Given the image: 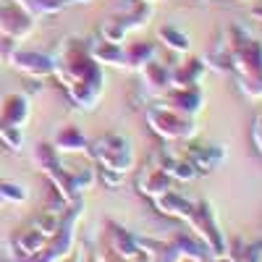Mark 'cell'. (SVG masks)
Returning <instances> with one entry per match:
<instances>
[{
    "instance_id": "cell-11",
    "label": "cell",
    "mask_w": 262,
    "mask_h": 262,
    "mask_svg": "<svg viewBox=\"0 0 262 262\" xmlns=\"http://www.w3.org/2000/svg\"><path fill=\"white\" fill-rule=\"evenodd\" d=\"M170 176L165 173V168H160V165H147L144 170H142V179H139V186H142V191H147V194H165V191H170Z\"/></svg>"
},
{
    "instance_id": "cell-12",
    "label": "cell",
    "mask_w": 262,
    "mask_h": 262,
    "mask_svg": "<svg viewBox=\"0 0 262 262\" xmlns=\"http://www.w3.org/2000/svg\"><path fill=\"white\" fill-rule=\"evenodd\" d=\"M155 58H158V48L152 42H131V45H126V69L139 71L142 66H147Z\"/></svg>"
},
{
    "instance_id": "cell-9",
    "label": "cell",
    "mask_w": 262,
    "mask_h": 262,
    "mask_svg": "<svg viewBox=\"0 0 262 262\" xmlns=\"http://www.w3.org/2000/svg\"><path fill=\"white\" fill-rule=\"evenodd\" d=\"M223 155H226V152L217 147V144H191L186 160H189L196 170H212Z\"/></svg>"
},
{
    "instance_id": "cell-8",
    "label": "cell",
    "mask_w": 262,
    "mask_h": 262,
    "mask_svg": "<svg viewBox=\"0 0 262 262\" xmlns=\"http://www.w3.org/2000/svg\"><path fill=\"white\" fill-rule=\"evenodd\" d=\"M95 60L102 66H118V69H126V45H121V42H107V39H97L90 45Z\"/></svg>"
},
{
    "instance_id": "cell-5",
    "label": "cell",
    "mask_w": 262,
    "mask_h": 262,
    "mask_svg": "<svg viewBox=\"0 0 262 262\" xmlns=\"http://www.w3.org/2000/svg\"><path fill=\"white\" fill-rule=\"evenodd\" d=\"M149 16H152V3H134L126 13H118L113 18H107L105 24L100 27V37L107 39V42H121L123 45V37L131 29L144 27Z\"/></svg>"
},
{
    "instance_id": "cell-13",
    "label": "cell",
    "mask_w": 262,
    "mask_h": 262,
    "mask_svg": "<svg viewBox=\"0 0 262 262\" xmlns=\"http://www.w3.org/2000/svg\"><path fill=\"white\" fill-rule=\"evenodd\" d=\"M55 144H58V149H69V152H76V149L81 152L84 147H90V144H86V139H84V134H81L76 126H63L58 139H55Z\"/></svg>"
},
{
    "instance_id": "cell-14",
    "label": "cell",
    "mask_w": 262,
    "mask_h": 262,
    "mask_svg": "<svg viewBox=\"0 0 262 262\" xmlns=\"http://www.w3.org/2000/svg\"><path fill=\"white\" fill-rule=\"evenodd\" d=\"M160 39L165 42L170 50H179V53H186V50H189V37H186L176 24H165V27L160 29Z\"/></svg>"
},
{
    "instance_id": "cell-3",
    "label": "cell",
    "mask_w": 262,
    "mask_h": 262,
    "mask_svg": "<svg viewBox=\"0 0 262 262\" xmlns=\"http://www.w3.org/2000/svg\"><path fill=\"white\" fill-rule=\"evenodd\" d=\"M147 123L165 142H189L196 134L194 118H189V116H184L179 111H173V107H168L163 100L152 102L147 107Z\"/></svg>"
},
{
    "instance_id": "cell-4",
    "label": "cell",
    "mask_w": 262,
    "mask_h": 262,
    "mask_svg": "<svg viewBox=\"0 0 262 262\" xmlns=\"http://www.w3.org/2000/svg\"><path fill=\"white\" fill-rule=\"evenodd\" d=\"M92 158L100 163V170H113V173H126L134 165V149L128 139L121 134H102L90 144Z\"/></svg>"
},
{
    "instance_id": "cell-16",
    "label": "cell",
    "mask_w": 262,
    "mask_h": 262,
    "mask_svg": "<svg viewBox=\"0 0 262 262\" xmlns=\"http://www.w3.org/2000/svg\"><path fill=\"white\" fill-rule=\"evenodd\" d=\"M137 3H152V0H137Z\"/></svg>"
},
{
    "instance_id": "cell-1",
    "label": "cell",
    "mask_w": 262,
    "mask_h": 262,
    "mask_svg": "<svg viewBox=\"0 0 262 262\" xmlns=\"http://www.w3.org/2000/svg\"><path fill=\"white\" fill-rule=\"evenodd\" d=\"M205 63L221 74H231L247 97H262V42L249 37L242 27H231L223 42L207 53Z\"/></svg>"
},
{
    "instance_id": "cell-7",
    "label": "cell",
    "mask_w": 262,
    "mask_h": 262,
    "mask_svg": "<svg viewBox=\"0 0 262 262\" xmlns=\"http://www.w3.org/2000/svg\"><path fill=\"white\" fill-rule=\"evenodd\" d=\"M160 100L168 107H173V111H179L189 118H194L205 107V95L200 86H170L165 92V97H160Z\"/></svg>"
},
{
    "instance_id": "cell-6",
    "label": "cell",
    "mask_w": 262,
    "mask_h": 262,
    "mask_svg": "<svg viewBox=\"0 0 262 262\" xmlns=\"http://www.w3.org/2000/svg\"><path fill=\"white\" fill-rule=\"evenodd\" d=\"M139 79H142V90L149 95V97H165V92L173 86V71L168 69L165 63H160L158 58L149 60L147 66L139 69Z\"/></svg>"
},
{
    "instance_id": "cell-2",
    "label": "cell",
    "mask_w": 262,
    "mask_h": 262,
    "mask_svg": "<svg viewBox=\"0 0 262 262\" xmlns=\"http://www.w3.org/2000/svg\"><path fill=\"white\" fill-rule=\"evenodd\" d=\"M53 71L58 74L63 90L79 107L92 111L97 105L105 86V76L90 45H84L81 39H63L58 55L53 58Z\"/></svg>"
},
{
    "instance_id": "cell-15",
    "label": "cell",
    "mask_w": 262,
    "mask_h": 262,
    "mask_svg": "<svg viewBox=\"0 0 262 262\" xmlns=\"http://www.w3.org/2000/svg\"><path fill=\"white\" fill-rule=\"evenodd\" d=\"M252 142H254V147L262 152V113L254 118V126H252Z\"/></svg>"
},
{
    "instance_id": "cell-10",
    "label": "cell",
    "mask_w": 262,
    "mask_h": 262,
    "mask_svg": "<svg viewBox=\"0 0 262 262\" xmlns=\"http://www.w3.org/2000/svg\"><path fill=\"white\" fill-rule=\"evenodd\" d=\"M173 71V86H200V79L205 74V60L202 58H189L186 63L176 66Z\"/></svg>"
}]
</instances>
